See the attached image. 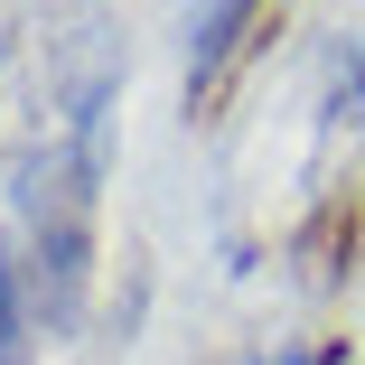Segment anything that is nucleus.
Wrapping results in <instances>:
<instances>
[{"mask_svg":"<svg viewBox=\"0 0 365 365\" xmlns=\"http://www.w3.org/2000/svg\"><path fill=\"white\" fill-rule=\"evenodd\" d=\"M244 29H253V0H197L187 10V103L215 94V76H225V56L244 47Z\"/></svg>","mask_w":365,"mask_h":365,"instance_id":"nucleus-1","label":"nucleus"},{"mask_svg":"<svg viewBox=\"0 0 365 365\" xmlns=\"http://www.w3.org/2000/svg\"><path fill=\"white\" fill-rule=\"evenodd\" d=\"M0 365H29V290H19L10 244H0Z\"/></svg>","mask_w":365,"mask_h":365,"instance_id":"nucleus-2","label":"nucleus"},{"mask_svg":"<svg viewBox=\"0 0 365 365\" xmlns=\"http://www.w3.org/2000/svg\"><path fill=\"white\" fill-rule=\"evenodd\" d=\"M281 365H309V356H281Z\"/></svg>","mask_w":365,"mask_h":365,"instance_id":"nucleus-3","label":"nucleus"}]
</instances>
